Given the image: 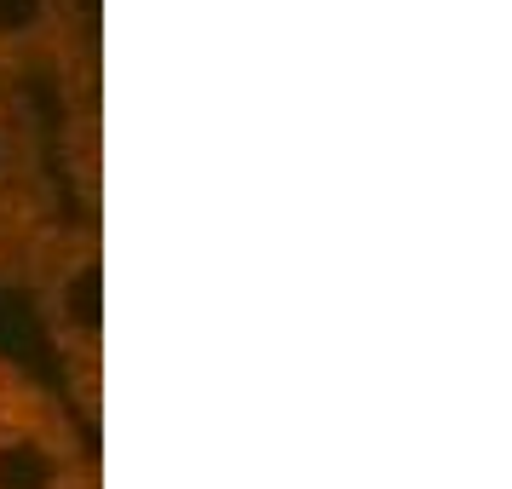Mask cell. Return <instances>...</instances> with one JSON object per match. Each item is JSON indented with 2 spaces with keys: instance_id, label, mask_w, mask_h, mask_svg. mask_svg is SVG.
I'll return each mask as SVG.
<instances>
[{
  "instance_id": "6da1fadb",
  "label": "cell",
  "mask_w": 512,
  "mask_h": 489,
  "mask_svg": "<svg viewBox=\"0 0 512 489\" xmlns=\"http://www.w3.org/2000/svg\"><path fill=\"white\" fill-rule=\"evenodd\" d=\"M29 305L47 351L58 357V392L81 420L104 397V242L93 219H58L24 259Z\"/></svg>"
},
{
  "instance_id": "7a4b0ae2",
  "label": "cell",
  "mask_w": 512,
  "mask_h": 489,
  "mask_svg": "<svg viewBox=\"0 0 512 489\" xmlns=\"http://www.w3.org/2000/svg\"><path fill=\"white\" fill-rule=\"evenodd\" d=\"M0 489H98L87 420L35 369L0 397Z\"/></svg>"
},
{
  "instance_id": "3957f363",
  "label": "cell",
  "mask_w": 512,
  "mask_h": 489,
  "mask_svg": "<svg viewBox=\"0 0 512 489\" xmlns=\"http://www.w3.org/2000/svg\"><path fill=\"white\" fill-rule=\"evenodd\" d=\"M58 219V173L41 110L29 93L0 87V282L24 277V259Z\"/></svg>"
},
{
  "instance_id": "277c9868",
  "label": "cell",
  "mask_w": 512,
  "mask_h": 489,
  "mask_svg": "<svg viewBox=\"0 0 512 489\" xmlns=\"http://www.w3.org/2000/svg\"><path fill=\"white\" fill-rule=\"evenodd\" d=\"M87 52L81 0H0V87L70 81Z\"/></svg>"
},
{
  "instance_id": "5b68a950",
  "label": "cell",
  "mask_w": 512,
  "mask_h": 489,
  "mask_svg": "<svg viewBox=\"0 0 512 489\" xmlns=\"http://www.w3.org/2000/svg\"><path fill=\"white\" fill-rule=\"evenodd\" d=\"M18 374H24V363H18V357H6V351H0V397L12 392V380H18Z\"/></svg>"
}]
</instances>
